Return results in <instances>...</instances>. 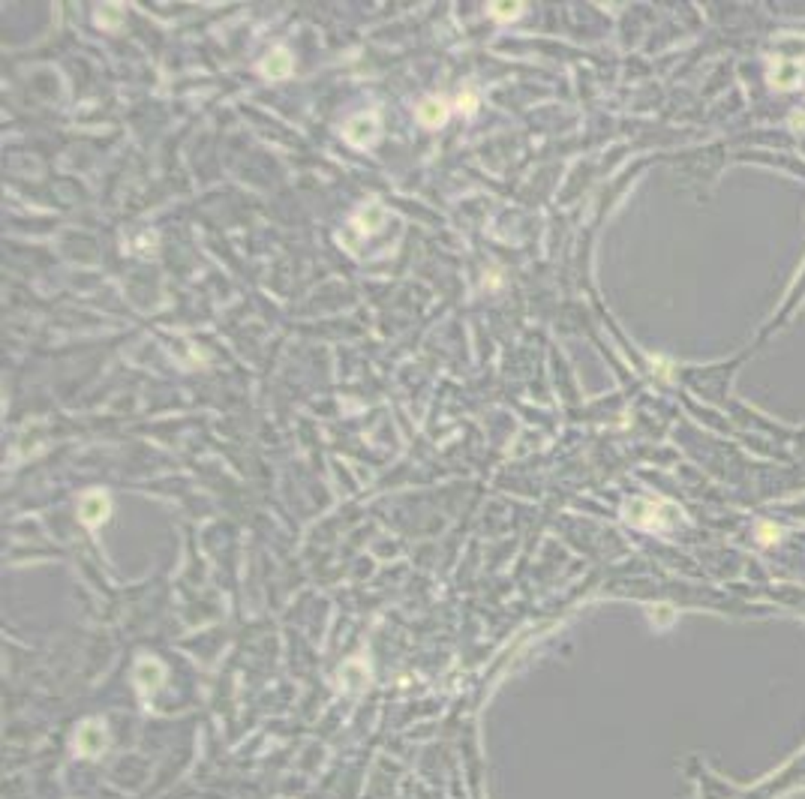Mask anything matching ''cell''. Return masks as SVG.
Here are the masks:
<instances>
[{
  "instance_id": "1",
  "label": "cell",
  "mask_w": 805,
  "mask_h": 799,
  "mask_svg": "<svg viewBox=\"0 0 805 799\" xmlns=\"http://www.w3.org/2000/svg\"><path fill=\"white\" fill-rule=\"evenodd\" d=\"M676 508L664 505V502H652V499H634L625 505V520L640 529H667L676 523Z\"/></svg>"
},
{
  "instance_id": "2",
  "label": "cell",
  "mask_w": 805,
  "mask_h": 799,
  "mask_svg": "<svg viewBox=\"0 0 805 799\" xmlns=\"http://www.w3.org/2000/svg\"><path fill=\"white\" fill-rule=\"evenodd\" d=\"M385 220H388V211L381 208L379 202H367L352 220H348V232L339 235V241H343L348 250L355 253L358 241H364V237H370V235H376L379 228L385 226Z\"/></svg>"
},
{
  "instance_id": "3",
  "label": "cell",
  "mask_w": 805,
  "mask_h": 799,
  "mask_svg": "<svg viewBox=\"0 0 805 799\" xmlns=\"http://www.w3.org/2000/svg\"><path fill=\"white\" fill-rule=\"evenodd\" d=\"M343 138L352 147H370L379 138V114L376 111H364L355 114L352 120H346L343 127Z\"/></svg>"
},
{
  "instance_id": "4",
  "label": "cell",
  "mask_w": 805,
  "mask_h": 799,
  "mask_svg": "<svg viewBox=\"0 0 805 799\" xmlns=\"http://www.w3.org/2000/svg\"><path fill=\"white\" fill-rule=\"evenodd\" d=\"M109 511H112V502L103 490H90L79 502V517L87 526H99L103 520H109Z\"/></svg>"
},
{
  "instance_id": "5",
  "label": "cell",
  "mask_w": 805,
  "mask_h": 799,
  "mask_svg": "<svg viewBox=\"0 0 805 799\" xmlns=\"http://www.w3.org/2000/svg\"><path fill=\"white\" fill-rule=\"evenodd\" d=\"M418 123L421 127H427V129H436V127H442V123L448 120V103L442 100V96H430V100H424L418 105Z\"/></svg>"
},
{
  "instance_id": "6",
  "label": "cell",
  "mask_w": 805,
  "mask_h": 799,
  "mask_svg": "<svg viewBox=\"0 0 805 799\" xmlns=\"http://www.w3.org/2000/svg\"><path fill=\"white\" fill-rule=\"evenodd\" d=\"M259 70H262V76H264V78H273V81H277V78H286L289 72L295 70V61H292V54H289L286 48H273V52L262 61V67H259Z\"/></svg>"
},
{
  "instance_id": "7",
  "label": "cell",
  "mask_w": 805,
  "mask_h": 799,
  "mask_svg": "<svg viewBox=\"0 0 805 799\" xmlns=\"http://www.w3.org/2000/svg\"><path fill=\"white\" fill-rule=\"evenodd\" d=\"M76 745H79L81 754H96L99 748H103V727H99V724H94V721L85 724V727L79 730Z\"/></svg>"
},
{
  "instance_id": "8",
  "label": "cell",
  "mask_w": 805,
  "mask_h": 799,
  "mask_svg": "<svg viewBox=\"0 0 805 799\" xmlns=\"http://www.w3.org/2000/svg\"><path fill=\"white\" fill-rule=\"evenodd\" d=\"M121 19H123V10L118 3H105L96 10V24H103V30H118Z\"/></svg>"
},
{
  "instance_id": "9",
  "label": "cell",
  "mask_w": 805,
  "mask_h": 799,
  "mask_svg": "<svg viewBox=\"0 0 805 799\" xmlns=\"http://www.w3.org/2000/svg\"><path fill=\"white\" fill-rule=\"evenodd\" d=\"M487 12L493 15L496 21H514L523 12V3H490Z\"/></svg>"
},
{
  "instance_id": "10",
  "label": "cell",
  "mask_w": 805,
  "mask_h": 799,
  "mask_svg": "<svg viewBox=\"0 0 805 799\" xmlns=\"http://www.w3.org/2000/svg\"><path fill=\"white\" fill-rule=\"evenodd\" d=\"M799 76H802V70L796 67V63H782L773 81H775L778 87H793V85H796V78H799Z\"/></svg>"
},
{
  "instance_id": "11",
  "label": "cell",
  "mask_w": 805,
  "mask_h": 799,
  "mask_svg": "<svg viewBox=\"0 0 805 799\" xmlns=\"http://www.w3.org/2000/svg\"><path fill=\"white\" fill-rule=\"evenodd\" d=\"M775 538H778V529H775V526L760 523V541H763V544H773Z\"/></svg>"
},
{
  "instance_id": "12",
  "label": "cell",
  "mask_w": 805,
  "mask_h": 799,
  "mask_svg": "<svg viewBox=\"0 0 805 799\" xmlns=\"http://www.w3.org/2000/svg\"><path fill=\"white\" fill-rule=\"evenodd\" d=\"M475 109H478V100H475V94H460V111L472 114Z\"/></svg>"
}]
</instances>
